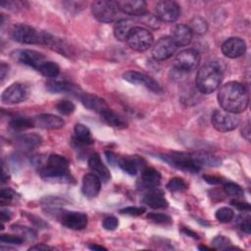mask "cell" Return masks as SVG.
Here are the masks:
<instances>
[{"label":"cell","instance_id":"603a6c76","mask_svg":"<svg viewBox=\"0 0 251 251\" xmlns=\"http://www.w3.org/2000/svg\"><path fill=\"white\" fill-rule=\"evenodd\" d=\"M143 203L152 209H165L169 206L167 199L163 192L159 189L153 188L146 193L142 199Z\"/></svg>","mask_w":251,"mask_h":251},{"label":"cell","instance_id":"f546056e","mask_svg":"<svg viewBox=\"0 0 251 251\" xmlns=\"http://www.w3.org/2000/svg\"><path fill=\"white\" fill-rule=\"evenodd\" d=\"M101 119L109 126L118 127V128H124L126 126V123L121 118L117 113H115L113 110H111L109 107L103 110L100 113Z\"/></svg>","mask_w":251,"mask_h":251},{"label":"cell","instance_id":"ac0fdd59","mask_svg":"<svg viewBox=\"0 0 251 251\" xmlns=\"http://www.w3.org/2000/svg\"><path fill=\"white\" fill-rule=\"evenodd\" d=\"M161 182V174L154 168L145 167L142 169L141 176L137 182L138 187L141 189L156 188Z\"/></svg>","mask_w":251,"mask_h":251},{"label":"cell","instance_id":"484cf974","mask_svg":"<svg viewBox=\"0 0 251 251\" xmlns=\"http://www.w3.org/2000/svg\"><path fill=\"white\" fill-rule=\"evenodd\" d=\"M192 160L194 161V163L201 168L202 166L204 167H219L222 164V160L211 154L208 152H204V151H198L195 152L191 155Z\"/></svg>","mask_w":251,"mask_h":251},{"label":"cell","instance_id":"f907efd6","mask_svg":"<svg viewBox=\"0 0 251 251\" xmlns=\"http://www.w3.org/2000/svg\"><path fill=\"white\" fill-rule=\"evenodd\" d=\"M8 70H9V66L6 65L4 62H2L0 65V78L2 81L4 80V78L8 73Z\"/></svg>","mask_w":251,"mask_h":251},{"label":"cell","instance_id":"9f6ffc18","mask_svg":"<svg viewBox=\"0 0 251 251\" xmlns=\"http://www.w3.org/2000/svg\"><path fill=\"white\" fill-rule=\"evenodd\" d=\"M183 231L186 233V234H188L189 236H192L193 238H199L198 236H197V234L195 233V232H193V231H191L190 229H187V228H184L183 229Z\"/></svg>","mask_w":251,"mask_h":251},{"label":"cell","instance_id":"836d02e7","mask_svg":"<svg viewBox=\"0 0 251 251\" xmlns=\"http://www.w3.org/2000/svg\"><path fill=\"white\" fill-rule=\"evenodd\" d=\"M188 27L191 29L192 32L194 31V32H196L198 34H203V33H205L207 31L208 24H207V22L203 18L196 17V18H193L190 21V24H189Z\"/></svg>","mask_w":251,"mask_h":251},{"label":"cell","instance_id":"83f0119b","mask_svg":"<svg viewBox=\"0 0 251 251\" xmlns=\"http://www.w3.org/2000/svg\"><path fill=\"white\" fill-rule=\"evenodd\" d=\"M133 27L134 25L131 20L121 19L114 25V35L121 41H126V38Z\"/></svg>","mask_w":251,"mask_h":251},{"label":"cell","instance_id":"db71d44e","mask_svg":"<svg viewBox=\"0 0 251 251\" xmlns=\"http://www.w3.org/2000/svg\"><path fill=\"white\" fill-rule=\"evenodd\" d=\"M0 218H1V221L2 222H7L11 219V214L9 213V211H6V210H1L0 212Z\"/></svg>","mask_w":251,"mask_h":251},{"label":"cell","instance_id":"3957f363","mask_svg":"<svg viewBox=\"0 0 251 251\" xmlns=\"http://www.w3.org/2000/svg\"><path fill=\"white\" fill-rule=\"evenodd\" d=\"M224 77L220 64L211 62L201 67L196 75L195 84L197 89L204 94L214 92L221 84Z\"/></svg>","mask_w":251,"mask_h":251},{"label":"cell","instance_id":"4fadbf2b","mask_svg":"<svg viewBox=\"0 0 251 251\" xmlns=\"http://www.w3.org/2000/svg\"><path fill=\"white\" fill-rule=\"evenodd\" d=\"M176 48L177 46L171 36H165L158 39L153 45L151 54L156 61H164L171 58L175 54Z\"/></svg>","mask_w":251,"mask_h":251},{"label":"cell","instance_id":"7c38bea8","mask_svg":"<svg viewBox=\"0 0 251 251\" xmlns=\"http://www.w3.org/2000/svg\"><path fill=\"white\" fill-rule=\"evenodd\" d=\"M11 57L15 61L21 64H24L25 66L31 67L36 71H38L40 66L46 61L45 57L41 53L34 50H29V49L16 50L11 53Z\"/></svg>","mask_w":251,"mask_h":251},{"label":"cell","instance_id":"8fae6325","mask_svg":"<svg viewBox=\"0 0 251 251\" xmlns=\"http://www.w3.org/2000/svg\"><path fill=\"white\" fill-rule=\"evenodd\" d=\"M180 7L175 1H159L155 6V17L162 22L173 23L178 19Z\"/></svg>","mask_w":251,"mask_h":251},{"label":"cell","instance_id":"ab89813d","mask_svg":"<svg viewBox=\"0 0 251 251\" xmlns=\"http://www.w3.org/2000/svg\"><path fill=\"white\" fill-rule=\"evenodd\" d=\"M147 218L155 223V224H159V225H171L172 224V219L170 216L166 215V214H161V213H150L147 215Z\"/></svg>","mask_w":251,"mask_h":251},{"label":"cell","instance_id":"1f68e13d","mask_svg":"<svg viewBox=\"0 0 251 251\" xmlns=\"http://www.w3.org/2000/svg\"><path fill=\"white\" fill-rule=\"evenodd\" d=\"M38 72L48 78H55L60 74V67L57 63L53 61H45L40 68L38 69Z\"/></svg>","mask_w":251,"mask_h":251},{"label":"cell","instance_id":"681fc988","mask_svg":"<svg viewBox=\"0 0 251 251\" xmlns=\"http://www.w3.org/2000/svg\"><path fill=\"white\" fill-rule=\"evenodd\" d=\"M241 132H242V135H243L247 140H250L251 130H250V124H249V121L246 123L245 126H243V127H242V129H241Z\"/></svg>","mask_w":251,"mask_h":251},{"label":"cell","instance_id":"4316f807","mask_svg":"<svg viewBox=\"0 0 251 251\" xmlns=\"http://www.w3.org/2000/svg\"><path fill=\"white\" fill-rule=\"evenodd\" d=\"M145 164L144 160L134 156V157H126V158H120L118 166L126 174L130 176H134L137 174L138 169H140Z\"/></svg>","mask_w":251,"mask_h":251},{"label":"cell","instance_id":"d4e9b609","mask_svg":"<svg viewBox=\"0 0 251 251\" xmlns=\"http://www.w3.org/2000/svg\"><path fill=\"white\" fill-rule=\"evenodd\" d=\"M78 97L84 107H86L89 110L95 111L99 114L103 110L108 108V105L105 102V100H103L102 98H100L96 95L89 94V93H82V94H79Z\"/></svg>","mask_w":251,"mask_h":251},{"label":"cell","instance_id":"e575fe53","mask_svg":"<svg viewBox=\"0 0 251 251\" xmlns=\"http://www.w3.org/2000/svg\"><path fill=\"white\" fill-rule=\"evenodd\" d=\"M167 188L171 192H180L187 188V183L180 177L171 178L167 184Z\"/></svg>","mask_w":251,"mask_h":251},{"label":"cell","instance_id":"277c9868","mask_svg":"<svg viewBox=\"0 0 251 251\" xmlns=\"http://www.w3.org/2000/svg\"><path fill=\"white\" fill-rule=\"evenodd\" d=\"M12 37L22 44H42L43 31H38L25 24H19L13 27Z\"/></svg>","mask_w":251,"mask_h":251},{"label":"cell","instance_id":"52a82bcc","mask_svg":"<svg viewBox=\"0 0 251 251\" xmlns=\"http://www.w3.org/2000/svg\"><path fill=\"white\" fill-rule=\"evenodd\" d=\"M118 7L116 2L99 0L94 1L91 4V12L93 17L101 23H111L113 22L118 13Z\"/></svg>","mask_w":251,"mask_h":251},{"label":"cell","instance_id":"8d00e7d4","mask_svg":"<svg viewBox=\"0 0 251 251\" xmlns=\"http://www.w3.org/2000/svg\"><path fill=\"white\" fill-rule=\"evenodd\" d=\"M18 196L11 188H2L0 191V202L2 205H10L17 200Z\"/></svg>","mask_w":251,"mask_h":251},{"label":"cell","instance_id":"9a60e30c","mask_svg":"<svg viewBox=\"0 0 251 251\" xmlns=\"http://www.w3.org/2000/svg\"><path fill=\"white\" fill-rule=\"evenodd\" d=\"M60 221L63 226L74 230L83 229L87 226V216L76 211H65L60 214Z\"/></svg>","mask_w":251,"mask_h":251},{"label":"cell","instance_id":"7a4b0ae2","mask_svg":"<svg viewBox=\"0 0 251 251\" xmlns=\"http://www.w3.org/2000/svg\"><path fill=\"white\" fill-rule=\"evenodd\" d=\"M35 165L38 166L40 176L46 179L70 180V169L68 160L59 154H51L46 160L36 157Z\"/></svg>","mask_w":251,"mask_h":251},{"label":"cell","instance_id":"ba28073f","mask_svg":"<svg viewBox=\"0 0 251 251\" xmlns=\"http://www.w3.org/2000/svg\"><path fill=\"white\" fill-rule=\"evenodd\" d=\"M200 54L196 49L188 48L180 51L175 58L174 66L179 72H190L198 66Z\"/></svg>","mask_w":251,"mask_h":251},{"label":"cell","instance_id":"9c48e42d","mask_svg":"<svg viewBox=\"0 0 251 251\" xmlns=\"http://www.w3.org/2000/svg\"><path fill=\"white\" fill-rule=\"evenodd\" d=\"M162 160L170 164L172 167H175L178 170L189 172V173H197L200 171L199 168L191 158V155H186L183 153H174V154H166L161 155Z\"/></svg>","mask_w":251,"mask_h":251},{"label":"cell","instance_id":"d6986e66","mask_svg":"<svg viewBox=\"0 0 251 251\" xmlns=\"http://www.w3.org/2000/svg\"><path fill=\"white\" fill-rule=\"evenodd\" d=\"M32 120L34 126L45 129H58L65 126V121L62 118L52 114H39Z\"/></svg>","mask_w":251,"mask_h":251},{"label":"cell","instance_id":"2e32d148","mask_svg":"<svg viewBox=\"0 0 251 251\" xmlns=\"http://www.w3.org/2000/svg\"><path fill=\"white\" fill-rule=\"evenodd\" d=\"M246 51V43L240 37H230L222 45V52L225 56L234 59L242 56Z\"/></svg>","mask_w":251,"mask_h":251},{"label":"cell","instance_id":"bcb514c9","mask_svg":"<svg viewBox=\"0 0 251 251\" xmlns=\"http://www.w3.org/2000/svg\"><path fill=\"white\" fill-rule=\"evenodd\" d=\"M239 227L242 231H244L245 233L249 234L251 231V224H250V216H246V217H241L239 219L238 222Z\"/></svg>","mask_w":251,"mask_h":251},{"label":"cell","instance_id":"74e56055","mask_svg":"<svg viewBox=\"0 0 251 251\" xmlns=\"http://www.w3.org/2000/svg\"><path fill=\"white\" fill-rule=\"evenodd\" d=\"M56 109L62 115L68 116V115H71L75 112V105L73 102L69 101V100H61L56 104Z\"/></svg>","mask_w":251,"mask_h":251},{"label":"cell","instance_id":"44dd1931","mask_svg":"<svg viewBox=\"0 0 251 251\" xmlns=\"http://www.w3.org/2000/svg\"><path fill=\"white\" fill-rule=\"evenodd\" d=\"M88 167L101 180L107 182L111 178V174L107 166L102 162L99 154L94 153L88 159Z\"/></svg>","mask_w":251,"mask_h":251},{"label":"cell","instance_id":"7bdbcfd3","mask_svg":"<svg viewBox=\"0 0 251 251\" xmlns=\"http://www.w3.org/2000/svg\"><path fill=\"white\" fill-rule=\"evenodd\" d=\"M0 240L2 243L7 244H17L20 245L24 242V238L20 235H13V234H1Z\"/></svg>","mask_w":251,"mask_h":251},{"label":"cell","instance_id":"c3c4849f","mask_svg":"<svg viewBox=\"0 0 251 251\" xmlns=\"http://www.w3.org/2000/svg\"><path fill=\"white\" fill-rule=\"evenodd\" d=\"M230 204L232 206H234L235 208L239 209V210H242V211H247L249 212L250 211V205L248 203H243V202H240L238 200H231L230 201Z\"/></svg>","mask_w":251,"mask_h":251},{"label":"cell","instance_id":"7dc6e473","mask_svg":"<svg viewBox=\"0 0 251 251\" xmlns=\"http://www.w3.org/2000/svg\"><path fill=\"white\" fill-rule=\"evenodd\" d=\"M106 155V158H107V161L112 165V166H118L119 164V161H120V158L113 152L111 151H107L105 153Z\"/></svg>","mask_w":251,"mask_h":251},{"label":"cell","instance_id":"5bb4252c","mask_svg":"<svg viewBox=\"0 0 251 251\" xmlns=\"http://www.w3.org/2000/svg\"><path fill=\"white\" fill-rule=\"evenodd\" d=\"M123 77L126 81H128L132 84L143 85L144 87L151 90L152 92H155V93L162 92V88H161L160 84L153 77H151L145 74H141L136 71H127L123 75Z\"/></svg>","mask_w":251,"mask_h":251},{"label":"cell","instance_id":"5b68a950","mask_svg":"<svg viewBox=\"0 0 251 251\" xmlns=\"http://www.w3.org/2000/svg\"><path fill=\"white\" fill-rule=\"evenodd\" d=\"M153 41L154 38L152 33L141 26H134L126 38L128 46L138 52H143L149 49L152 46Z\"/></svg>","mask_w":251,"mask_h":251},{"label":"cell","instance_id":"60d3db41","mask_svg":"<svg viewBox=\"0 0 251 251\" xmlns=\"http://www.w3.org/2000/svg\"><path fill=\"white\" fill-rule=\"evenodd\" d=\"M212 244L214 245L215 249H229L228 245L230 244V240L226 236L218 235L213 239Z\"/></svg>","mask_w":251,"mask_h":251},{"label":"cell","instance_id":"f1b7e54d","mask_svg":"<svg viewBox=\"0 0 251 251\" xmlns=\"http://www.w3.org/2000/svg\"><path fill=\"white\" fill-rule=\"evenodd\" d=\"M46 89L52 93H76L79 88L76 85H74L68 81H61V80H49L46 83Z\"/></svg>","mask_w":251,"mask_h":251},{"label":"cell","instance_id":"7402d4cb","mask_svg":"<svg viewBox=\"0 0 251 251\" xmlns=\"http://www.w3.org/2000/svg\"><path fill=\"white\" fill-rule=\"evenodd\" d=\"M171 38L176 46H186L191 42L192 31L186 25H176L172 28Z\"/></svg>","mask_w":251,"mask_h":251},{"label":"cell","instance_id":"30bf717a","mask_svg":"<svg viewBox=\"0 0 251 251\" xmlns=\"http://www.w3.org/2000/svg\"><path fill=\"white\" fill-rule=\"evenodd\" d=\"M28 96V86L21 82H16L11 84L3 91L1 95V101L4 104H19L25 101Z\"/></svg>","mask_w":251,"mask_h":251},{"label":"cell","instance_id":"f5cc1de1","mask_svg":"<svg viewBox=\"0 0 251 251\" xmlns=\"http://www.w3.org/2000/svg\"><path fill=\"white\" fill-rule=\"evenodd\" d=\"M54 248L53 247H50L48 245H44V244H37V245H34V246H31L29 248V250H53Z\"/></svg>","mask_w":251,"mask_h":251},{"label":"cell","instance_id":"f6af8a7d","mask_svg":"<svg viewBox=\"0 0 251 251\" xmlns=\"http://www.w3.org/2000/svg\"><path fill=\"white\" fill-rule=\"evenodd\" d=\"M145 212V208L144 207H126L121 210L122 214H126V215H129V216H140Z\"/></svg>","mask_w":251,"mask_h":251},{"label":"cell","instance_id":"f35d334b","mask_svg":"<svg viewBox=\"0 0 251 251\" xmlns=\"http://www.w3.org/2000/svg\"><path fill=\"white\" fill-rule=\"evenodd\" d=\"M224 190L227 195L234 196V197L242 196L244 193L243 189L237 183H234L231 181H227L224 184Z\"/></svg>","mask_w":251,"mask_h":251},{"label":"cell","instance_id":"b9f144b4","mask_svg":"<svg viewBox=\"0 0 251 251\" xmlns=\"http://www.w3.org/2000/svg\"><path fill=\"white\" fill-rule=\"evenodd\" d=\"M12 228L14 230H17V231H20L21 234L23 235L24 239L25 238H27L29 240L35 238V231L32 229V228H29V227H26V226H12Z\"/></svg>","mask_w":251,"mask_h":251},{"label":"cell","instance_id":"ffe728a7","mask_svg":"<svg viewBox=\"0 0 251 251\" xmlns=\"http://www.w3.org/2000/svg\"><path fill=\"white\" fill-rule=\"evenodd\" d=\"M101 189V179L95 174H86L82 178V193L89 197H96Z\"/></svg>","mask_w":251,"mask_h":251},{"label":"cell","instance_id":"6da1fadb","mask_svg":"<svg viewBox=\"0 0 251 251\" xmlns=\"http://www.w3.org/2000/svg\"><path fill=\"white\" fill-rule=\"evenodd\" d=\"M218 102L223 110L239 114L247 109L249 95L244 85L237 81H229L220 88Z\"/></svg>","mask_w":251,"mask_h":251},{"label":"cell","instance_id":"d6a6232c","mask_svg":"<svg viewBox=\"0 0 251 251\" xmlns=\"http://www.w3.org/2000/svg\"><path fill=\"white\" fill-rule=\"evenodd\" d=\"M10 126L17 130H25L34 126L33 120L25 117H16L10 121Z\"/></svg>","mask_w":251,"mask_h":251},{"label":"cell","instance_id":"cb8c5ba5","mask_svg":"<svg viewBox=\"0 0 251 251\" xmlns=\"http://www.w3.org/2000/svg\"><path fill=\"white\" fill-rule=\"evenodd\" d=\"M16 146L25 151L32 150L42 143V137L37 133H26L16 138Z\"/></svg>","mask_w":251,"mask_h":251},{"label":"cell","instance_id":"ee69618b","mask_svg":"<svg viewBox=\"0 0 251 251\" xmlns=\"http://www.w3.org/2000/svg\"><path fill=\"white\" fill-rule=\"evenodd\" d=\"M103 227L107 230H114L116 229V227L118 226L119 225V221L116 217H113V216H109V217H106L104 220H103Z\"/></svg>","mask_w":251,"mask_h":251},{"label":"cell","instance_id":"e0dca14e","mask_svg":"<svg viewBox=\"0 0 251 251\" xmlns=\"http://www.w3.org/2000/svg\"><path fill=\"white\" fill-rule=\"evenodd\" d=\"M116 4L119 10L127 15L142 17L147 12V4L142 0H122Z\"/></svg>","mask_w":251,"mask_h":251},{"label":"cell","instance_id":"d590c367","mask_svg":"<svg viewBox=\"0 0 251 251\" xmlns=\"http://www.w3.org/2000/svg\"><path fill=\"white\" fill-rule=\"evenodd\" d=\"M216 219L220 222V223H229L233 217H234V213L230 208L227 207H222L220 209L217 210L216 214Z\"/></svg>","mask_w":251,"mask_h":251},{"label":"cell","instance_id":"4dcf8cb0","mask_svg":"<svg viewBox=\"0 0 251 251\" xmlns=\"http://www.w3.org/2000/svg\"><path fill=\"white\" fill-rule=\"evenodd\" d=\"M75 140L79 145H88L93 143L89 128L82 124H76L75 126Z\"/></svg>","mask_w":251,"mask_h":251},{"label":"cell","instance_id":"11a10c76","mask_svg":"<svg viewBox=\"0 0 251 251\" xmlns=\"http://www.w3.org/2000/svg\"><path fill=\"white\" fill-rule=\"evenodd\" d=\"M91 250H106L105 247L101 246V245H97V244H92V245H89L88 246Z\"/></svg>","mask_w":251,"mask_h":251},{"label":"cell","instance_id":"816d5d0a","mask_svg":"<svg viewBox=\"0 0 251 251\" xmlns=\"http://www.w3.org/2000/svg\"><path fill=\"white\" fill-rule=\"evenodd\" d=\"M204 179L208 182V183H211V184H216V183H220L221 180L219 177H216V176H203Z\"/></svg>","mask_w":251,"mask_h":251},{"label":"cell","instance_id":"8992f818","mask_svg":"<svg viewBox=\"0 0 251 251\" xmlns=\"http://www.w3.org/2000/svg\"><path fill=\"white\" fill-rule=\"evenodd\" d=\"M211 122L213 126L221 132H227L235 129L239 123L240 119L237 114H233L225 110H215L212 114Z\"/></svg>","mask_w":251,"mask_h":251}]
</instances>
